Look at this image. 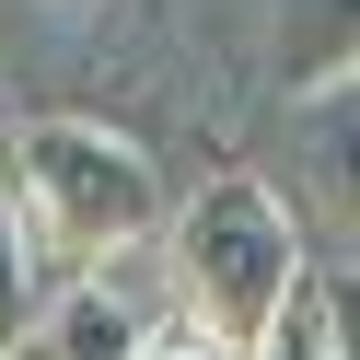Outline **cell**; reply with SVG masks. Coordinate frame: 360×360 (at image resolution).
I'll list each match as a JSON object with an SVG mask.
<instances>
[{
  "label": "cell",
  "instance_id": "2",
  "mask_svg": "<svg viewBox=\"0 0 360 360\" xmlns=\"http://www.w3.org/2000/svg\"><path fill=\"white\" fill-rule=\"evenodd\" d=\"M163 267H174V314L210 326L221 349H256V337L302 302V279H314L302 221H290L256 174H210V186L163 221Z\"/></svg>",
  "mask_w": 360,
  "mask_h": 360
},
{
  "label": "cell",
  "instance_id": "3",
  "mask_svg": "<svg viewBox=\"0 0 360 360\" xmlns=\"http://www.w3.org/2000/svg\"><path fill=\"white\" fill-rule=\"evenodd\" d=\"M140 337H151V314L128 302V290L70 279V290H47V314H35V337L12 360H140Z\"/></svg>",
  "mask_w": 360,
  "mask_h": 360
},
{
  "label": "cell",
  "instance_id": "1",
  "mask_svg": "<svg viewBox=\"0 0 360 360\" xmlns=\"http://www.w3.org/2000/svg\"><path fill=\"white\" fill-rule=\"evenodd\" d=\"M0 210H12V233H24V256H35L47 290L105 279L117 256H140L174 221L151 151L117 140V128H94V117H24L12 128L0 140Z\"/></svg>",
  "mask_w": 360,
  "mask_h": 360
},
{
  "label": "cell",
  "instance_id": "6",
  "mask_svg": "<svg viewBox=\"0 0 360 360\" xmlns=\"http://www.w3.org/2000/svg\"><path fill=\"white\" fill-rule=\"evenodd\" d=\"M35 314H47V279H35V256H24V233H12V210H0V360L35 337Z\"/></svg>",
  "mask_w": 360,
  "mask_h": 360
},
{
  "label": "cell",
  "instance_id": "7",
  "mask_svg": "<svg viewBox=\"0 0 360 360\" xmlns=\"http://www.w3.org/2000/svg\"><path fill=\"white\" fill-rule=\"evenodd\" d=\"M314 314H326V349L360 360V267H314Z\"/></svg>",
  "mask_w": 360,
  "mask_h": 360
},
{
  "label": "cell",
  "instance_id": "9",
  "mask_svg": "<svg viewBox=\"0 0 360 360\" xmlns=\"http://www.w3.org/2000/svg\"><path fill=\"white\" fill-rule=\"evenodd\" d=\"M140 360H244V349H221L210 326H186V314H163V326L140 337Z\"/></svg>",
  "mask_w": 360,
  "mask_h": 360
},
{
  "label": "cell",
  "instance_id": "5",
  "mask_svg": "<svg viewBox=\"0 0 360 360\" xmlns=\"http://www.w3.org/2000/svg\"><path fill=\"white\" fill-rule=\"evenodd\" d=\"M314 186H326V210L360 233V94H337L326 117H314Z\"/></svg>",
  "mask_w": 360,
  "mask_h": 360
},
{
  "label": "cell",
  "instance_id": "8",
  "mask_svg": "<svg viewBox=\"0 0 360 360\" xmlns=\"http://www.w3.org/2000/svg\"><path fill=\"white\" fill-rule=\"evenodd\" d=\"M244 360H337V349H326V314H314V279H302V302H290V314H279V326H267Z\"/></svg>",
  "mask_w": 360,
  "mask_h": 360
},
{
  "label": "cell",
  "instance_id": "10",
  "mask_svg": "<svg viewBox=\"0 0 360 360\" xmlns=\"http://www.w3.org/2000/svg\"><path fill=\"white\" fill-rule=\"evenodd\" d=\"M0 140H12V94H0Z\"/></svg>",
  "mask_w": 360,
  "mask_h": 360
},
{
  "label": "cell",
  "instance_id": "4",
  "mask_svg": "<svg viewBox=\"0 0 360 360\" xmlns=\"http://www.w3.org/2000/svg\"><path fill=\"white\" fill-rule=\"evenodd\" d=\"M279 82L290 94H349L360 82V0H290L279 12Z\"/></svg>",
  "mask_w": 360,
  "mask_h": 360
}]
</instances>
